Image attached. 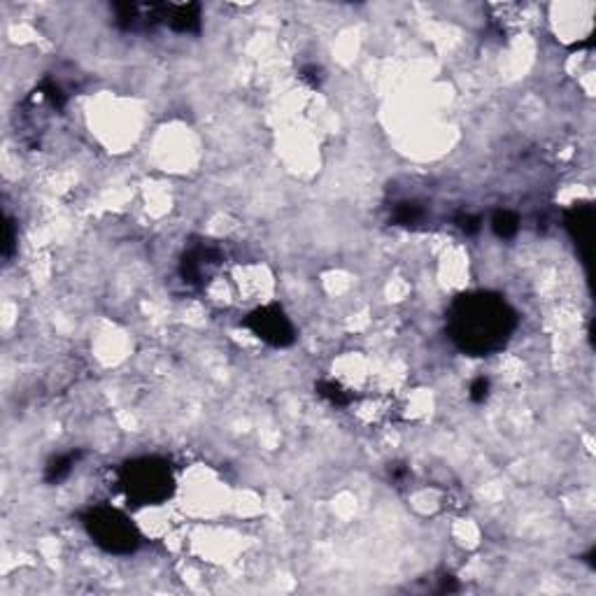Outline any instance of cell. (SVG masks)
<instances>
[{"label": "cell", "mask_w": 596, "mask_h": 596, "mask_svg": "<svg viewBox=\"0 0 596 596\" xmlns=\"http://www.w3.org/2000/svg\"><path fill=\"white\" fill-rule=\"evenodd\" d=\"M515 329L517 312L494 292L462 294L447 310L450 340L471 357H490L503 349Z\"/></svg>", "instance_id": "1"}, {"label": "cell", "mask_w": 596, "mask_h": 596, "mask_svg": "<svg viewBox=\"0 0 596 596\" xmlns=\"http://www.w3.org/2000/svg\"><path fill=\"white\" fill-rule=\"evenodd\" d=\"M119 487L135 505H159L173 496L175 477L166 459L140 457L121 466Z\"/></svg>", "instance_id": "2"}, {"label": "cell", "mask_w": 596, "mask_h": 596, "mask_svg": "<svg viewBox=\"0 0 596 596\" xmlns=\"http://www.w3.org/2000/svg\"><path fill=\"white\" fill-rule=\"evenodd\" d=\"M86 534L110 555H131L140 545V531L124 512L110 505H96L82 515Z\"/></svg>", "instance_id": "3"}, {"label": "cell", "mask_w": 596, "mask_h": 596, "mask_svg": "<svg viewBox=\"0 0 596 596\" xmlns=\"http://www.w3.org/2000/svg\"><path fill=\"white\" fill-rule=\"evenodd\" d=\"M245 327L259 340H264L273 347H287L296 340L294 324L289 322V317L279 305H264V308H257L254 312H249L245 317Z\"/></svg>", "instance_id": "4"}, {"label": "cell", "mask_w": 596, "mask_h": 596, "mask_svg": "<svg viewBox=\"0 0 596 596\" xmlns=\"http://www.w3.org/2000/svg\"><path fill=\"white\" fill-rule=\"evenodd\" d=\"M566 231L571 233L575 247L580 249L585 264H590V247H592V229H594V207L590 203L573 205L564 217Z\"/></svg>", "instance_id": "5"}, {"label": "cell", "mask_w": 596, "mask_h": 596, "mask_svg": "<svg viewBox=\"0 0 596 596\" xmlns=\"http://www.w3.org/2000/svg\"><path fill=\"white\" fill-rule=\"evenodd\" d=\"M166 24L177 33H198L201 31V5H170Z\"/></svg>", "instance_id": "6"}, {"label": "cell", "mask_w": 596, "mask_h": 596, "mask_svg": "<svg viewBox=\"0 0 596 596\" xmlns=\"http://www.w3.org/2000/svg\"><path fill=\"white\" fill-rule=\"evenodd\" d=\"M79 457H82V452H68V455H61L56 459H51V462L47 464V468H44V482H49V485L63 482L70 475L72 466L77 464Z\"/></svg>", "instance_id": "7"}, {"label": "cell", "mask_w": 596, "mask_h": 596, "mask_svg": "<svg viewBox=\"0 0 596 596\" xmlns=\"http://www.w3.org/2000/svg\"><path fill=\"white\" fill-rule=\"evenodd\" d=\"M492 229L494 233L499 238L503 240H510L517 236V231H520V217L510 212V210H499V212H494L492 217Z\"/></svg>", "instance_id": "8"}, {"label": "cell", "mask_w": 596, "mask_h": 596, "mask_svg": "<svg viewBox=\"0 0 596 596\" xmlns=\"http://www.w3.org/2000/svg\"><path fill=\"white\" fill-rule=\"evenodd\" d=\"M317 392H319L322 399H327L331 405H338V408H342V405H347L352 401V396L342 389L338 382H331V380L317 382Z\"/></svg>", "instance_id": "9"}, {"label": "cell", "mask_w": 596, "mask_h": 596, "mask_svg": "<svg viewBox=\"0 0 596 596\" xmlns=\"http://www.w3.org/2000/svg\"><path fill=\"white\" fill-rule=\"evenodd\" d=\"M424 217V210L419 205L414 203H399L394 207V214L392 219L396 224H401V227H412V224H419Z\"/></svg>", "instance_id": "10"}, {"label": "cell", "mask_w": 596, "mask_h": 596, "mask_svg": "<svg viewBox=\"0 0 596 596\" xmlns=\"http://www.w3.org/2000/svg\"><path fill=\"white\" fill-rule=\"evenodd\" d=\"M40 91L51 103V107H56V110H63V107H66V94H63L54 82H49V79L40 84Z\"/></svg>", "instance_id": "11"}, {"label": "cell", "mask_w": 596, "mask_h": 596, "mask_svg": "<svg viewBox=\"0 0 596 596\" xmlns=\"http://www.w3.org/2000/svg\"><path fill=\"white\" fill-rule=\"evenodd\" d=\"M487 396H490V380L487 377H477L471 384V401L475 403H482Z\"/></svg>", "instance_id": "12"}, {"label": "cell", "mask_w": 596, "mask_h": 596, "mask_svg": "<svg viewBox=\"0 0 596 596\" xmlns=\"http://www.w3.org/2000/svg\"><path fill=\"white\" fill-rule=\"evenodd\" d=\"M457 224L464 233H477L480 231V217H475V214H462L457 219Z\"/></svg>", "instance_id": "13"}, {"label": "cell", "mask_w": 596, "mask_h": 596, "mask_svg": "<svg viewBox=\"0 0 596 596\" xmlns=\"http://www.w3.org/2000/svg\"><path fill=\"white\" fill-rule=\"evenodd\" d=\"M12 249H14V227H12V219L5 222V245H3V257L10 259L12 257Z\"/></svg>", "instance_id": "14"}, {"label": "cell", "mask_w": 596, "mask_h": 596, "mask_svg": "<svg viewBox=\"0 0 596 596\" xmlns=\"http://www.w3.org/2000/svg\"><path fill=\"white\" fill-rule=\"evenodd\" d=\"M319 68H314V66H305L303 70H301V77L305 79V82H310L312 86H317L319 84Z\"/></svg>", "instance_id": "15"}, {"label": "cell", "mask_w": 596, "mask_h": 596, "mask_svg": "<svg viewBox=\"0 0 596 596\" xmlns=\"http://www.w3.org/2000/svg\"><path fill=\"white\" fill-rule=\"evenodd\" d=\"M457 590H459V585L452 580V577H445L442 585H440V592H457Z\"/></svg>", "instance_id": "16"}]
</instances>
